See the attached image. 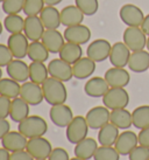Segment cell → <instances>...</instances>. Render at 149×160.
Returning <instances> with one entry per match:
<instances>
[{"label":"cell","mask_w":149,"mask_h":160,"mask_svg":"<svg viewBox=\"0 0 149 160\" xmlns=\"http://www.w3.org/2000/svg\"><path fill=\"white\" fill-rule=\"evenodd\" d=\"M25 0H4L1 2V7L4 13L7 15L9 14H19L21 11H23Z\"/></svg>","instance_id":"obj_40"},{"label":"cell","mask_w":149,"mask_h":160,"mask_svg":"<svg viewBox=\"0 0 149 160\" xmlns=\"http://www.w3.org/2000/svg\"><path fill=\"white\" fill-rule=\"evenodd\" d=\"M127 67L133 72H145L149 69V52H146L145 49L132 52Z\"/></svg>","instance_id":"obj_23"},{"label":"cell","mask_w":149,"mask_h":160,"mask_svg":"<svg viewBox=\"0 0 149 160\" xmlns=\"http://www.w3.org/2000/svg\"><path fill=\"white\" fill-rule=\"evenodd\" d=\"M40 19L46 29H58L61 26V12L55 6H44L40 13Z\"/></svg>","instance_id":"obj_27"},{"label":"cell","mask_w":149,"mask_h":160,"mask_svg":"<svg viewBox=\"0 0 149 160\" xmlns=\"http://www.w3.org/2000/svg\"><path fill=\"white\" fill-rule=\"evenodd\" d=\"M85 118H86V122H88L90 129L99 130L104 125L110 123L111 111L105 105L104 107H94L91 110H89Z\"/></svg>","instance_id":"obj_13"},{"label":"cell","mask_w":149,"mask_h":160,"mask_svg":"<svg viewBox=\"0 0 149 160\" xmlns=\"http://www.w3.org/2000/svg\"><path fill=\"white\" fill-rule=\"evenodd\" d=\"M58 54H60V58H62L65 62L70 63L72 66L78 61L79 58H83V49H82L80 45L65 42Z\"/></svg>","instance_id":"obj_30"},{"label":"cell","mask_w":149,"mask_h":160,"mask_svg":"<svg viewBox=\"0 0 149 160\" xmlns=\"http://www.w3.org/2000/svg\"><path fill=\"white\" fill-rule=\"evenodd\" d=\"M119 130L115 125L112 123H107L104 125L101 129H99L98 132V142L101 146H114V144L117 142L119 137Z\"/></svg>","instance_id":"obj_29"},{"label":"cell","mask_w":149,"mask_h":160,"mask_svg":"<svg viewBox=\"0 0 149 160\" xmlns=\"http://www.w3.org/2000/svg\"><path fill=\"white\" fill-rule=\"evenodd\" d=\"M20 89H21L20 83L11 77L0 80V96L14 99L20 96Z\"/></svg>","instance_id":"obj_34"},{"label":"cell","mask_w":149,"mask_h":160,"mask_svg":"<svg viewBox=\"0 0 149 160\" xmlns=\"http://www.w3.org/2000/svg\"><path fill=\"white\" fill-rule=\"evenodd\" d=\"M74 4L85 17H92L98 12L99 2L98 0H74Z\"/></svg>","instance_id":"obj_38"},{"label":"cell","mask_w":149,"mask_h":160,"mask_svg":"<svg viewBox=\"0 0 149 160\" xmlns=\"http://www.w3.org/2000/svg\"><path fill=\"white\" fill-rule=\"evenodd\" d=\"M84 17L85 15L83 12L76 5H69L61 11V22L65 27L77 26L83 23Z\"/></svg>","instance_id":"obj_24"},{"label":"cell","mask_w":149,"mask_h":160,"mask_svg":"<svg viewBox=\"0 0 149 160\" xmlns=\"http://www.w3.org/2000/svg\"><path fill=\"white\" fill-rule=\"evenodd\" d=\"M112 45L105 39H97L88 46L86 55L94 62H103L110 58Z\"/></svg>","instance_id":"obj_9"},{"label":"cell","mask_w":149,"mask_h":160,"mask_svg":"<svg viewBox=\"0 0 149 160\" xmlns=\"http://www.w3.org/2000/svg\"><path fill=\"white\" fill-rule=\"evenodd\" d=\"M26 151L34 159H48L53 151V146L47 138L37 137L28 139L26 146Z\"/></svg>","instance_id":"obj_6"},{"label":"cell","mask_w":149,"mask_h":160,"mask_svg":"<svg viewBox=\"0 0 149 160\" xmlns=\"http://www.w3.org/2000/svg\"><path fill=\"white\" fill-rule=\"evenodd\" d=\"M9 131H11V124L7 120V118L0 119V140L8 133Z\"/></svg>","instance_id":"obj_47"},{"label":"cell","mask_w":149,"mask_h":160,"mask_svg":"<svg viewBox=\"0 0 149 160\" xmlns=\"http://www.w3.org/2000/svg\"><path fill=\"white\" fill-rule=\"evenodd\" d=\"M70 160H84V159H80V158H77V157H74V158L70 159Z\"/></svg>","instance_id":"obj_53"},{"label":"cell","mask_w":149,"mask_h":160,"mask_svg":"<svg viewBox=\"0 0 149 160\" xmlns=\"http://www.w3.org/2000/svg\"><path fill=\"white\" fill-rule=\"evenodd\" d=\"M103 104L110 110L127 108L129 95L125 88H110L103 97Z\"/></svg>","instance_id":"obj_4"},{"label":"cell","mask_w":149,"mask_h":160,"mask_svg":"<svg viewBox=\"0 0 149 160\" xmlns=\"http://www.w3.org/2000/svg\"><path fill=\"white\" fill-rule=\"evenodd\" d=\"M63 0H44L46 6H57L58 4H61Z\"/></svg>","instance_id":"obj_50"},{"label":"cell","mask_w":149,"mask_h":160,"mask_svg":"<svg viewBox=\"0 0 149 160\" xmlns=\"http://www.w3.org/2000/svg\"><path fill=\"white\" fill-rule=\"evenodd\" d=\"M104 78L110 88H125L131 82V75L125 68L112 67L105 72Z\"/></svg>","instance_id":"obj_16"},{"label":"cell","mask_w":149,"mask_h":160,"mask_svg":"<svg viewBox=\"0 0 149 160\" xmlns=\"http://www.w3.org/2000/svg\"><path fill=\"white\" fill-rule=\"evenodd\" d=\"M25 34L17 33V34H11L7 39V46H8L11 53L13 54V58H25L28 53V47L29 42Z\"/></svg>","instance_id":"obj_15"},{"label":"cell","mask_w":149,"mask_h":160,"mask_svg":"<svg viewBox=\"0 0 149 160\" xmlns=\"http://www.w3.org/2000/svg\"><path fill=\"white\" fill-rule=\"evenodd\" d=\"M44 0H25L23 13L27 17H37L44 8Z\"/></svg>","instance_id":"obj_39"},{"label":"cell","mask_w":149,"mask_h":160,"mask_svg":"<svg viewBox=\"0 0 149 160\" xmlns=\"http://www.w3.org/2000/svg\"><path fill=\"white\" fill-rule=\"evenodd\" d=\"M49 77L48 66L44 62H31L29 63V81L42 85L43 82Z\"/></svg>","instance_id":"obj_33"},{"label":"cell","mask_w":149,"mask_h":160,"mask_svg":"<svg viewBox=\"0 0 149 160\" xmlns=\"http://www.w3.org/2000/svg\"><path fill=\"white\" fill-rule=\"evenodd\" d=\"M20 97L27 102L29 105H39L44 101L43 90L42 87L37 83H34L31 81H27L25 83L21 84V89H20Z\"/></svg>","instance_id":"obj_8"},{"label":"cell","mask_w":149,"mask_h":160,"mask_svg":"<svg viewBox=\"0 0 149 160\" xmlns=\"http://www.w3.org/2000/svg\"><path fill=\"white\" fill-rule=\"evenodd\" d=\"M129 160H149V147L143 145H137L128 154Z\"/></svg>","instance_id":"obj_41"},{"label":"cell","mask_w":149,"mask_h":160,"mask_svg":"<svg viewBox=\"0 0 149 160\" xmlns=\"http://www.w3.org/2000/svg\"><path fill=\"white\" fill-rule=\"evenodd\" d=\"M48 160H70V157L68 151L63 147H56V148H53Z\"/></svg>","instance_id":"obj_44"},{"label":"cell","mask_w":149,"mask_h":160,"mask_svg":"<svg viewBox=\"0 0 149 160\" xmlns=\"http://www.w3.org/2000/svg\"><path fill=\"white\" fill-rule=\"evenodd\" d=\"M137 145H139L137 134L131 130H125L123 133L119 134L114 147L120 153V156H128Z\"/></svg>","instance_id":"obj_14"},{"label":"cell","mask_w":149,"mask_h":160,"mask_svg":"<svg viewBox=\"0 0 149 160\" xmlns=\"http://www.w3.org/2000/svg\"><path fill=\"white\" fill-rule=\"evenodd\" d=\"M137 138H139V145L149 147V126L140 130V133L137 134Z\"/></svg>","instance_id":"obj_46"},{"label":"cell","mask_w":149,"mask_h":160,"mask_svg":"<svg viewBox=\"0 0 149 160\" xmlns=\"http://www.w3.org/2000/svg\"><path fill=\"white\" fill-rule=\"evenodd\" d=\"M141 28H142V31L146 33V35L149 36V14H147L143 19V22L141 25Z\"/></svg>","instance_id":"obj_48"},{"label":"cell","mask_w":149,"mask_h":160,"mask_svg":"<svg viewBox=\"0 0 149 160\" xmlns=\"http://www.w3.org/2000/svg\"><path fill=\"white\" fill-rule=\"evenodd\" d=\"M146 47H147V49H148V52H149V36H148V39H147V46H146Z\"/></svg>","instance_id":"obj_52"},{"label":"cell","mask_w":149,"mask_h":160,"mask_svg":"<svg viewBox=\"0 0 149 160\" xmlns=\"http://www.w3.org/2000/svg\"><path fill=\"white\" fill-rule=\"evenodd\" d=\"M110 89V85L106 82L105 78L96 76L92 77L85 83L84 85V92L88 95L89 97L92 98H103Z\"/></svg>","instance_id":"obj_22"},{"label":"cell","mask_w":149,"mask_h":160,"mask_svg":"<svg viewBox=\"0 0 149 160\" xmlns=\"http://www.w3.org/2000/svg\"><path fill=\"white\" fill-rule=\"evenodd\" d=\"M29 107L31 105L27 102H25L20 96L12 99L9 118L19 124L20 122H22L25 118H27L29 116Z\"/></svg>","instance_id":"obj_28"},{"label":"cell","mask_w":149,"mask_h":160,"mask_svg":"<svg viewBox=\"0 0 149 160\" xmlns=\"http://www.w3.org/2000/svg\"><path fill=\"white\" fill-rule=\"evenodd\" d=\"M123 42L131 49V52H137L145 49L147 46V35L141 27H127L123 32Z\"/></svg>","instance_id":"obj_5"},{"label":"cell","mask_w":149,"mask_h":160,"mask_svg":"<svg viewBox=\"0 0 149 160\" xmlns=\"http://www.w3.org/2000/svg\"><path fill=\"white\" fill-rule=\"evenodd\" d=\"M27 142H28V139L20 131H9L1 139V146L12 153V152L26 150Z\"/></svg>","instance_id":"obj_19"},{"label":"cell","mask_w":149,"mask_h":160,"mask_svg":"<svg viewBox=\"0 0 149 160\" xmlns=\"http://www.w3.org/2000/svg\"><path fill=\"white\" fill-rule=\"evenodd\" d=\"M65 129V137L68 139V142L76 145L88 137V132L90 128H89V124L85 117L74 116V119L71 120V123Z\"/></svg>","instance_id":"obj_3"},{"label":"cell","mask_w":149,"mask_h":160,"mask_svg":"<svg viewBox=\"0 0 149 160\" xmlns=\"http://www.w3.org/2000/svg\"><path fill=\"white\" fill-rule=\"evenodd\" d=\"M131 54V49L125 45V42H115L112 45L108 60L113 67L125 68L128 64Z\"/></svg>","instance_id":"obj_17"},{"label":"cell","mask_w":149,"mask_h":160,"mask_svg":"<svg viewBox=\"0 0 149 160\" xmlns=\"http://www.w3.org/2000/svg\"><path fill=\"white\" fill-rule=\"evenodd\" d=\"M48 71L50 77L62 82H69L74 77L72 66L70 63L63 61L62 58H54L48 63Z\"/></svg>","instance_id":"obj_10"},{"label":"cell","mask_w":149,"mask_h":160,"mask_svg":"<svg viewBox=\"0 0 149 160\" xmlns=\"http://www.w3.org/2000/svg\"><path fill=\"white\" fill-rule=\"evenodd\" d=\"M9 160H35V159L26 150H22V151L12 152L11 156H9Z\"/></svg>","instance_id":"obj_45"},{"label":"cell","mask_w":149,"mask_h":160,"mask_svg":"<svg viewBox=\"0 0 149 160\" xmlns=\"http://www.w3.org/2000/svg\"><path fill=\"white\" fill-rule=\"evenodd\" d=\"M2 29H4V25L0 22V35H1V33H2Z\"/></svg>","instance_id":"obj_51"},{"label":"cell","mask_w":149,"mask_h":160,"mask_svg":"<svg viewBox=\"0 0 149 160\" xmlns=\"http://www.w3.org/2000/svg\"><path fill=\"white\" fill-rule=\"evenodd\" d=\"M96 70V62L90 58H82L77 62L72 64L74 77L77 80H86Z\"/></svg>","instance_id":"obj_25"},{"label":"cell","mask_w":149,"mask_h":160,"mask_svg":"<svg viewBox=\"0 0 149 160\" xmlns=\"http://www.w3.org/2000/svg\"><path fill=\"white\" fill-rule=\"evenodd\" d=\"M4 27L9 34L22 33L25 28V19H22L20 14H9L5 18Z\"/></svg>","instance_id":"obj_36"},{"label":"cell","mask_w":149,"mask_h":160,"mask_svg":"<svg viewBox=\"0 0 149 160\" xmlns=\"http://www.w3.org/2000/svg\"><path fill=\"white\" fill-rule=\"evenodd\" d=\"M12 60H13V54L11 53L8 46L0 43V67H7V64Z\"/></svg>","instance_id":"obj_42"},{"label":"cell","mask_w":149,"mask_h":160,"mask_svg":"<svg viewBox=\"0 0 149 160\" xmlns=\"http://www.w3.org/2000/svg\"><path fill=\"white\" fill-rule=\"evenodd\" d=\"M119 17L126 26L128 27H141L145 14L140 7L133 4H126L119 11Z\"/></svg>","instance_id":"obj_7"},{"label":"cell","mask_w":149,"mask_h":160,"mask_svg":"<svg viewBox=\"0 0 149 160\" xmlns=\"http://www.w3.org/2000/svg\"><path fill=\"white\" fill-rule=\"evenodd\" d=\"M2 78V70H1V67H0V80Z\"/></svg>","instance_id":"obj_54"},{"label":"cell","mask_w":149,"mask_h":160,"mask_svg":"<svg viewBox=\"0 0 149 160\" xmlns=\"http://www.w3.org/2000/svg\"><path fill=\"white\" fill-rule=\"evenodd\" d=\"M42 43L49 50V53L57 54L65 43L64 35L61 34L57 29H46L42 35Z\"/></svg>","instance_id":"obj_20"},{"label":"cell","mask_w":149,"mask_h":160,"mask_svg":"<svg viewBox=\"0 0 149 160\" xmlns=\"http://www.w3.org/2000/svg\"><path fill=\"white\" fill-rule=\"evenodd\" d=\"M36 160H47V159H36Z\"/></svg>","instance_id":"obj_55"},{"label":"cell","mask_w":149,"mask_h":160,"mask_svg":"<svg viewBox=\"0 0 149 160\" xmlns=\"http://www.w3.org/2000/svg\"><path fill=\"white\" fill-rule=\"evenodd\" d=\"M18 131H20L27 139L43 137L48 131V124L40 116H28L19 123Z\"/></svg>","instance_id":"obj_2"},{"label":"cell","mask_w":149,"mask_h":160,"mask_svg":"<svg viewBox=\"0 0 149 160\" xmlns=\"http://www.w3.org/2000/svg\"><path fill=\"white\" fill-rule=\"evenodd\" d=\"M11 104L12 99L7 98L5 96H0V119H5L9 117V111H11Z\"/></svg>","instance_id":"obj_43"},{"label":"cell","mask_w":149,"mask_h":160,"mask_svg":"<svg viewBox=\"0 0 149 160\" xmlns=\"http://www.w3.org/2000/svg\"><path fill=\"white\" fill-rule=\"evenodd\" d=\"M110 122L113 125H115L118 129L121 130H128L133 125L132 113L128 111L126 108L111 110Z\"/></svg>","instance_id":"obj_31"},{"label":"cell","mask_w":149,"mask_h":160,"mask_svg":"<svg viewBox=\"0 0 149 160\" xmlns=\"http://www.w3.org/2000/svg\"><path fill=\"white\" fill-rule=\"evenodd\" d=\"M49 117L54 125L58 128H66L71 123V120L74 119V113L71 108L68 107L65 103H63V104L51 105Z\"/></svg>","instance_id":"obj_12"},{"label":"cell","mask_w":149,"mask_h":160,"mask_svg":"<svg viewBox=\"0 0 149 160\" xmlns=\"http://www.w3.org/2000/svg\"><path fill=\"white\" fill-rule=\"evenodd\" d=\"M94 160H119L120 153H119L114 146H99L97 148L96 153L93 156Z\"/></svg>","instance_id":"obj_37"},{"label":"cell","mask_w":149,"mask_h":160,"mask_svg":"<svg viewBox=\"0 0 149 160\" xmlns=\"http://www.w3.org/2000/svg\"><path fill=\"white\" fill-rule=\"evenodd\" d=\"M43 90L44 101L50 105H57L65 103L68 98V91H66L64 82L56 80L54 77H48L41 85Z\"/></svg>","instance_id":"obj_1"},{"label":"cell","mask_w":149,"mask_h":160,"mask_svg":"<svg viewBox=\"0 0 149 160\" xmlns=\"http://www.w3.org/2000/svg\"><path fill=\"white\" fill-rule=\"evenodd\" d=\"M6 72L8 77L13 78L19 83H25L29 80V64L20 58L12 60L6 67Z\"/></svg>","instance_id":"obj_18"},{"label":"cell","mask_w":149,"mask_h":160,"mask_svg":"<svg viewBox=\"0 0 149 160\" xmlns=\"http://www.w3.org/2000/svg\"><path fill=\"white\" fill-rule=\"evenodd\" d=\"M2 1H4V0H0V2H2Z\"/></svg>","instance_id":"obj_56"},{"label":"cell","mask_w":149,"mask_h":160,"mask_svg":"<svg viewBox=\"0 0 149 160\" xmlns=\"http://www.w3.org/2000/svg\"><path fill=\"white\" fill-rule=\"evenodd\" d=\"M9 156H11V152H8L4 147L0 148V160H9Z\"/></svg>","instance_id":"obj_49"},{"label":"cell","mask_w":149,"mask_h":160,"mask_svg":"<svg viewBox=\"0 0 149 160\" xmlns=\"http://www.w3.org/2000/svg\"><path fill=\"white\" fill-rule=\"evenodd\" d=\"M64 39L65 42H71L76 45H85L88 43L91 39V31L88 26H85L83 23L77 25V26L65 27L64 29Z\"/></svg>","instance_id":"obj_11"},{"label":"cell","mask_w":149,"mask_h":160,"mask_svg":"<svg viewBox=\"0 0 149 160\" xmlns=\"http://www.w3.org/2000/svg\"><path fill=\"white\" fill-rule=\"evenodd\" d=\"M44 31H46V28H44L40 17H27L25 19L23 34L27 36V39L31 42L41 40Z\"/></svg>","instance_id":"obj_21"},{"label":"cell","mask_w":149,"mask_h":160,"mask_svg":"<svg viewBox=\"0 0 149 160\" xmlns=\"http://www.w3.org/2000/svg\"><path fill=\"white\" fill-rule=\"evenodd\" d=\"M133 125L136 129L142 130L149 126V105H140L132 112Z\"/></svg>","instance_id":"obj_35"},{"label":"cell","mask_w":149,"mask_h":160,"mask_svg":"<svg viewBox=\"0 0 149 160\" xmlns=\"http://www.w3.org/2000/svg\"><path fill=\"white\" fill-rule=\"evenodd\" d=\"M27 56L31 62H46L49 58V50L42 41H33L29 43Z\"/></svg>","instance_id":"obj_32"},{"label":"cell","mask_w":149,"mask_h":160,"mask_svg":"<svg viewBox=\"0 0 149 160\" xmlns=\"http://www.w3.org/2000/svg\"><path fill=\"white\" fill-rule=\"evenodd\" d=\"M98 147L99 146H98V142H97L96 139L86 137L82 142H79L78 144L74 145V157L84 160H90L91 158H93Z\"/></svg>","instance_id":"obj_26"}]
</instances>
